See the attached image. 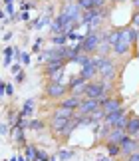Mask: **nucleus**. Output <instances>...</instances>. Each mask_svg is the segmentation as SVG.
<instances>
[{"label": "nucleus", "mask_w": 139, "mask_h": 161, "mask_svg": "<svg viewBox=\"0 0 139 161\" xmlns=\"http://www.w3.org/2000/svg\"><path fill=\"white\" fill-rule=\"evenodd\" d=\"M72 155H74L72 151H60V157L64 159V161H68V159H72Z\"/></svg>", "instance_id": "27"}, {"label": "nucleus", "mask_w": 139, "mask_h": 161, "mask_svg": "<svg viewBox=\"0 0 139 161\" xmlns=\"http://www.w3.org/2000/svg\"><path fill=\"white\" fill-rule=\"evenodd\" d=\"M99 106V100H90V97H84V100L80 102L78 109H75V115H90L92 111H96Z\"/></svg>", "instance_id": "4"}, {"label": "nucleus", "mask_w": 139, "mask_h": 161, "mask_svg": "<svg viewBox=\"0 0 139 161\" xmlns=\"http://www.w3.org/2000/svg\"><path fill=\"white\" fill-rule=\"evenodd\" d=\"M0 18H4V14H2V12H0Z\"/></svg>", "instance_id": "40"}, {"label": "nucleus", "mask_w": 139, "mask_h": 161, "mask_svg": "<svg viewBox=\"0 0 139 161\" xmlns=\"http://www.w3.org/2000/svg\"><path fill=\"white\" fill-rule=\"evenodd\" d=\"M102 109L105 115L115 114V111L121 109V100L119 97H105V102H102Z\"/></svg>", "instance_id": "7"}, {"label": "nucleus", "mask_w": 139, "mask_h": 161, "mask_svg": "<svg viewBox=\"0 0 139 161\" xmlns=\"http://www.w3.org/2000/svg\"><path fill=\"white\" fill-rule=\"evenodd\" d=\"M121 2H123V0H121Z\"/></svg>", "instance_id": "41"}, {"label": "nucleus", "mask_w": 139, "mask_h": 161, "mask_svg": "<svg viewBox=\"0 0 139 161\" xmlns=\"http://www.w3.org/2000/svg\"><path fill=\"white\" fill-rule=\"evenodd\" d=\"M125 135H127V133H125V129H121V127H111L109 131H107V135H105V141H107V143H121Z\"/></svg>", "instance_id": "9"}, {"label": "nucleus", "mask_w": 139, "mask_h": 161, "mask_svg": "<svg viewBox=\"0 0 139 161\" xmlns=\"http://www.w3.org/2000/svg\"><path fill=\"white\" fill-rule=\"evenodd\" d=\"M119 147H121V153H123V155H131V153L139 151V141H135L133 137H129V135H125L123 141L119 143Z\"/></svg>", "instance_id": "8"}, {"label": "nucleus", "mask_w": 139, "mask_h": 161, "mask_svg": "<svg viewBox=\"0 0 139 161\" xmlns=\"http://www.w3.org/2000/svg\"><path fill=\"white\" fill-rule=\"evenodd\" d=\"M50 157L46 155V151H42V149H38L36 151V161H48Z\"/></svg>", "instance_id": "26"}, {"label": "nucleus", "mask_w": 139, "mask_h": 161, "mask_svg": "<svg viewBox=\"0 0 139 161\" xmlns=\"http://www.w3.org/2000/svg\"><path fill=\"white\" fill-rule=\"evenodd\" d=\"M68 88H70V92H72V96H78V97H81V96L86 94V80L81 78V76H75V78H72V80H70Z\"/></svg>", "instance_id": "6"}, {"label": "nucleus", "mask_w": 139, "mask_h": 161, "mask_svg": "<svg viewBox=\"0 0 139 161\" xmlns=\"http://www.w3.org/2000/svg\"><path fill=\"white\" fill-rule=\"evenodd\" d=\"M40 44H42V40H40V38H38V40H36V44H34V48H32V50H34V52H38V50H40Z\"/></svg>", "instance_id": "33"}, {"label": "nucleus", "mask_w": 139, "mask_h": 161, "mask_svg": "<svg viewBox=\"0 0 139 161\" xmlns=\"http://www.w3.org/2000/svg\"><path fill=\"white\" fill-rule=\"evenodd\" d=\"M70 62H75V64H80V66H86V64H90V62H92V58H90V54L80 52V54H75Z\"/></svg>", "instance_id": "17"}, {"label": "nucleus", "mask_w": 139, "mask_h": 161, "mask_svg": "<svg viewBox=\"0 0 139 161\" xmlns=\"http://www.w3.org/2000/svg\"><path fill=\"white\" fill-rule=\"evenodd\" d=\"M119 38H121V30H111V32L109 34H107V44H109V46H113V44H117V42H119Z\"/></svg>", "instance_id": "19"}, {"label": "nucleus", "mask_w": 139, "mask_h": 161, "mask_svg": "<svg viewBox=\"0 0 139 161\" xmlns=\"http://www.w3.org/2000/svg\"><path fill=\"white\" fill-rule=\"evenodd\" d=\"M80 76L84 78V80H92L93 76H97V68L96 64H93V58L90 64H86V66H81V72H80Z\"/></svg>", "instance_id": "11"}, {"label": "nucleus", "mask_w": 139, "mask_h": 161, "mask_svg": "<svg viewBox=\"0 0 139 161\" xmlns=\"http://www.w3.org/2000/svg\"><path fill=\"white\" fill-rule=\"evenodd\" d=\"M127 119L129 117L125 115V109L121 108L119 111H115V114H109V115H105V125L107 127H121V129H125V125H127Z\"/></svg>", "instance_id": "3"}, {"label": "nucleus", "mask_w": 139, "mask_h": 161, "mask_svg": "<svg viewBox=\"0 0 139 161\" xmlns=\"http://www.w3.org/2000/svg\"><path fill=\"white\" fill-rule=\"evenodd\" d=\"M32 111H34V100H26V103L22 106L20 115L22 117H30V115H32Z\"/></svg>", "instance_id": "18"}, {"label": "nucleus", "mask_w": 139, "mask_h": 161, "mask_svg": "<svg viewBox=\"0 0 139 161\" xmlns=\"http://www.w3.org/2000/svg\"><path fill=\"white\" fill-rule=\"evenodd\" d=\"M0 133H4V135L8 133V125H0Z\"/></svg>", "instance_id": "35"}, {"label": "nucleus", "mask_w": 139, "mask_h": 161, "mask_svg": "<svg viewBox=\"0 0 139 161\" xmlns=\"http://www.w3.org/2000/svg\"><path fill=\"white\" fill-rule=\"evenodd\" d=\"M111 50H113V54H117V56H125V54H129L131 44H129V42H127V40H125L123 36H121L117 44H113V46H111Z\"/></svg>", "instance_id": "10"}, {"label": "nucleus", "mask_w": 139, "mask_h": 161, "mask_svg": "<svg viewBox=\"0 0 139 161\" xmlns=\"http://www.w3.org/2000/svg\"><path fill=\"white\" fill-rule=\"evenodd\" d=\"M107 151H109L111 157H115L121 153V147H119V143H107Z\"/></svg>", "instance_id": "22"}, {"label": "nucleus", "mask_w": 139, "mask_h": 161, "mask_svg": "<svg viewBox=\"0 0 139 161\" xmlns=\"http://www.w3.org/2000/svg\"><path fill=\"white\" fill-rule=\"evenodd\" d=\"M68 42V36L66 34H56V36H52V44L54 46H64Z\"/></svg>", "instance_id": "20"}, {"label": "nucleus", "mask_w": 139, "mask_h": 161, "mask_svg": "<svg viewBox=\"0 0 139 161\" xmlns=\"http://www.w3.org/2000/svg\"><path fill=\"white\" fill-rule=\"evenodd\" d=\"M64 66H66V60H52V62H46V76H52L54 72L64 70Z\"/></svg>", "instance_id": "13"}, {"label": "nucleus", "mask_w": 139, "mask_h": 161, "mask_svg": "<svg viewBox=\"0 0 139 161\" xmlns=\"http://www.w3.org/2000/svg\"><path fill=\"white\" fill-rule=\"evenodd\" d=\"M125 133H127L129 137L139 135V117H129V119H127V125H125Z\"/></svg>", "instance_id": "12"}, {"label": "nucleus", "mask_w": 139, "mask_h": 161, "mask_svg": "<svg viewBox=\"0 0 139 161\" xmlns=\"http://www.w3.org/2000/svg\"><path fill=\"white\" fill-rule=\"evenodd\" d=\"M36 147L34 145H26V157L30 159V161H36Z\"/></svg>", "instance_id": "25"}, {"label": "nucleus", "mask_w": 139, "mask_h": 161, "mask_svg": "<svg viewBox=\"0 0 139 161\" xmlns=\"http://www.w3.org/2000/svg\"><path fill=\"white\" fill-rule=\"evenodd\" d=\"M80 102H81V97H78V96H70L68 100H64L62 102V108H68V109H78V106H80Z\"/></svg>", "instance_id": "14"}, {"label": "nucleus", "mask_w": 139, "mask_h": 161, "mask_svg": "<svg viewBox=\"0 0 139 161\" xmlns=\"http://www.w3.org/2000/svg\"><path fill=\"white\" fill-rule=\"evenodd\" d=\"M12 72H14V74L20 72V64H14V66H12Z\"/></svg>", "instance_id": "36"}, {"label": "nucleus", "mask_w": 139, "mask_h": 161, "mask_svg": "<svg viewBox=\"0 0 139 161\" xmlns=\"http://www.w3.org/2000/svg\"><path fill=\"white\" fill-rule=\"evenodd\" d=\"M93 64L97 68V74L102 76V80H113L115 78V64L107 58V56H99V58H93Z\"/></svg>", "instance_id": "2"}, {"label": "nucleus", "mask_w": 139, "mask_h": 161, "mask_svg": "<svg viewBox=\"0 0 139 161\" xmlns=\"http://www.w3.org/2000/svg\"><path fill=\"white\" fill-rule=\"evenodd\" d=\"M133 26L139 28V12H135V14H133Z\"/></svg>", "instance_id": "32"}, {"label": "nucleus", "mask_w": 139, "mask_h": 161, "mask_svg": "<svg viewBox=\"0 0 139 161\" xmlns=\"http://www.w3.org/2000/svg\"><path fill=\"white\" fill-rule=\"evenodd\" d=\"M54 115H56V117H64V119H72V117L75 115V111H74V109H68V108H62V106H60L58 109L54 111Z\"/></svg>", "instance_id": "15"}, {"label": "nucleus", "mask_w": 139, "mask_h": 161, "mask_svg": "<svg viewBox=\"0 0 139 161\" xmlns=\"http://www.w3.org/2000/svg\"><path fill=\"white\" fill-rule=\"evenodd\" d=\"M28 127L30 129H36V131H40V129H44V121L42 119H32L28 123Z\"/></svg>", "instance_id": "24"}, {"label": "nucleus", "mask_w": 139, "mask_h": 161, "mask_svg": "<svg viewBox=\"0 0 139 161\" xmlns=\"http://www.w3.org/2000/svg\"><path fill=\"white\" fill-rule=\"evenodd\" d=\"M4 94H6V96H12V94H14V88H12L10 84H6V88H4Z\"/></svg>", "instance_id": "30"}, {"label": "nucleus", "mask_w": 139, "mask_h": 161, "mask_svg": "<svg viewBox=\"0 0 139 161\" xmlns=\"http://www.w3.org/2000/svg\"><path fill=\"white\" fill-rule=\"evenodd\" d=\"M24 80H26V74H24V72H18V74H16V82H18V84H22Z\"/></svg>", "instance_id": "28"}, {"label": "nucleus", "mask_w": 139, "mask_h": 161, "mask_svg": "<svg viewBox=\"0 0 139 161\" xmlns=\"http://www.w3.org/2000/svg\"><path fill=\"white\" fill-rule=\"evenodd\" d=\"M4 2H6V4H12V2H14V0H4Z\"/></svg>", "instance_id": "38"}, {"label": "nucleus", "mask_w": 139, "mask_h": 161, "mask_svg": "<svg viewBox=\"0 0 139 161\" xmlns=\"http://www.w3.org/2000/svg\"><path fill=\"white\" fill-rule=\"evenodd\" d=\"M6 12H8V14H14V6H12V4H6Z\"/></svg>", "instance_id": "34"}, {"label": "nucleus", "mask_w": 139, "mask_h": 161, "mask_svg": "<svg viewBox=\"0 0 139 161\" xmlns=\"http://www.w3.org/2000/svg\"><path fill=\"white\" fill-rule=\"evenodd\" d=\"M68 92V86L66 84H62V82H50L48 86H46V96L48 97H62Z\"/></svg>", "instance_id": "5"}, {"label": "nucleus", "mask_w": 139, "mask_h": 161, "mask_svg": "<svg viewBox=\"0 0 139 161\" xmlns=\"http://www.w3.org/2000/svg\"><path fill=\"white\" fill-rule=\"evenodd\" d=\"M12 56H14V48H6L4 50V66H10Z\"/></svg>", "instance_id": "23"}, {"label": "nucleus", "mask_w": 139, "mask_h": 161, "mask_svg": "<svg viewBox=\"0 0 139 161\" xmlns=\"http://www.w3.org/2000/svg\"><path fill=\"white\" fill-rule=\"evenodd\" d=\"M18 161H26V159H24V157H22V155H20V157H18Z\"/></svg>", "instance_id": "39"}, {"label": "nucleus", "mask_w": 139, "mask_h": 161, "mask_svg": "<svg viewBox=\"0 0 139 161\" xmlns=\"http://www.w3.org/2000/svg\"><path fill=\"white\" fill-rule=\"evenodd\" d=\"M20 60H22V64H30V56H28L26 52H22V54H20Z\"/></svg>", "instance_id": "29"}, {"label": "nucleus", "mask_w": 139, "mask_h": 161, "mask_svg": "<svg viewBox=\"0 0 139 161\" xmlns=\"http://www.w3.org/2000/svg\"><path fill=\"white\" fill-rule=\"evenodd\" d=\"M68 121H70V119H64V117H56V115H54V117H52V129H54L56 133H60Z\"/></svg>", "instance_id": "16"}, {"label": "nucleus", "mask_w": 139, "mask_h": 161, "mask_svg": "<svg viewBox=\"0 0 139 161\" xmlns=\"http://www.w3.org/2000/svg\"><path fill=\"white\" fill-rule=\"evenodd\" d=\"M133 4H135V8H139V0H133Z\"/></svg>", "instance_id": "37"}, {"label": "nucleus", "mask_w": 139, "mask_h": 161, "mask_svg": "<svg viewBox=\"0 0 139 161\" xmlns=\"http://www.w3.org/2000/svg\"><path fill=\"white\" fill-rule=\"evenodd\" d=\"M90 119H92V123H93V121H99V119H105L103 109H102V108H97L96 111H92V114H90Z\"/></svg>", "instance_id": "21"}, {"label": "nucleus", "mask_w": 139, "mask_h": 161, "mask_svg": "<svg viewBox=\"0 0 139 161\" xmlns=\"http://www.w3.org/2000/svg\"><path fill=\"white\" fill-rule=\"evenodd\" d=\"M127 161H139V151L131 153V155H127Z\"/></svg>", "instance_id": "31"}, {"label": "nucleus", "mask_w": 139, "mask_h": 161, "mask_svg": "<svg viewBox=\"0 0 139 161\" xmlns=\"http://www.w3.org/2000/svg\"><path fill=\"white\" fill-rule=\"evenodd\" d=\"M107 38V34H99L97 30H93V32H87L84 36V40H81V52L84 54H93L97 52L99 44Z\"/></svg>", "instance_id": "1"}]
</instances>
